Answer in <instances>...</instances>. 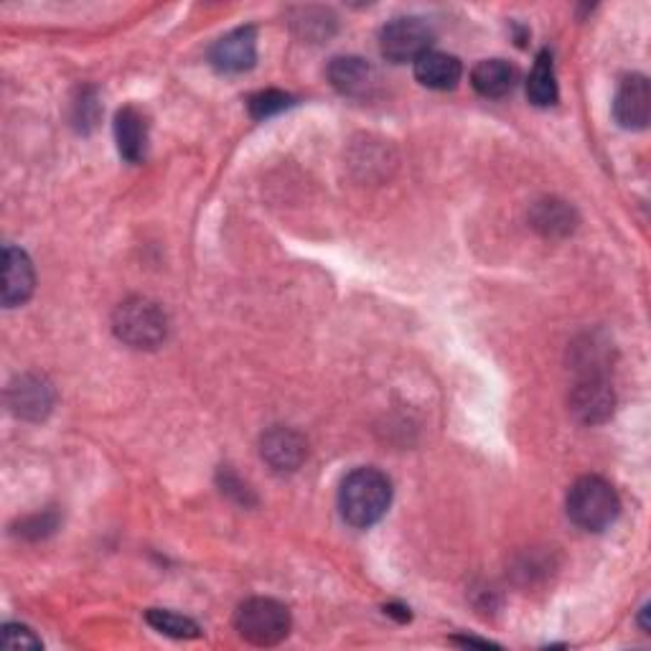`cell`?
<instances>
[{"instance_id":"cell-1","label":"cell","mask_w":651,"mask_h":651,"mask_svg":"<svg viewBox=\"0 0 651 651\" xmlns=\"http://www.w3.org/2000/svg\"><path fill=\"white\" fill-rule=\"evenodd\" d=\"M392 504V483L380 469L362 465L354 469L341 481L339 489V509L357 530H367L380 522Z\"/></svg>"},{"instance_id":"cell-2","label":"cell","mask_w":651,"mask_h":651,"mask_svg":"<svg viewBox=\"0 0 651 651\" xmlns=\"http://www.w3.org/2000/svg\"><path fill=\"white\" fill-rule=\"evenodd\" d=\"M621 501L615 489L601 477L578 479L568 491V517L580 530L603 532L619 519Z\"/></svg>"},{"instance_id":"cell-3","label":"cell","mask_w":651,"mask_h":651,"mask_svg":"<svg viewBox=\"0 0 651 651\" xmlns=\"http://www.w3.org/2000/svg\"><path fill=\"white\" fill-rule=\"evenodd\" d=\"M112 331L128 347L156 349L166 341L169 319H166L163 308H158V303L148 301V298H128L116 308Z\"/></svg>"},{"instance_id":"cell-4","label":"cell","mask_w":651,"mask_h":651,"mask_svg":"<svg viewBox=\"0 0 651 651\" xmlns=\"http://www.w3.org/2000/svg\"><path fill=\"white\" fill-rule=\"evenodd\" d=\"M234 627L254 647H278L290 633V611L276 598H250L237 609Z\"/></svg>"},{"instance_id":"cell-5","label":"cell","mask_w":651,"mask_h":651,"mask_svg":"<svg viewBox=\"0 0 651 651\" xmlns=\"http://www.w3.org/2000/svg\"><path fill=\"white\" fill-rule=\"evenodd\" d=\"M435 41V33L430 29L428 21L418 19V16H404V19H394L380 33V51L387 61L392 64H404V61H415L430 51Z\"/></svg>"},{"instance_id":"cell-6","label":"cell","mask_w":651,"mask_h":651,"mask_svg":"<svg viewBox=\"0 0 651 651\" xmlns=\"http://www.w3.org/2000/svg\"><path fill=\"white\" fill-rule=\"evenodd\" d=\"M613 404L615 398L609 380L601 372H593V369H588L570 392V410L585 425H598V422L609 420L613 415Z\"/></svg>"},{"instance_id":"cell-7","label":"cell","mask_w":651,"mask_h":651,"mask_svg":"<svg viewBox=\"0 0 651 651\" xmlns=\"http://www.w3.org/2000/svg\"><path fill=\"white\" fill-rule=\"evenodd\" d=\"M651 90L644 74H631L619 84L613 100V118L627 130H644L649 126Z\"/></svg>"},{"instance_id":"cell-8","label":"cell","mask_w":651,"mask_h":651,"mask_svg":"<svg viewBox=\"0 0 651 651\" xmlns=\"http://www.w3.org/2000/svg\"><path fill=\"white\" fill-rule=\"evenodd\" d=\"M254 59H258V37L252 26L227 33L211 49V64L224 74L248 72L254 67Z\"/></svg>"},{"instance_id":"cell-9","label":"cell","mask_w":651,"mask_h":651,"mask_svg":"<svg viewBox=\"0 0 651 651\" xmlns=\"http://www.w3.org/2000/svg\"><path fill=\"white\" fill-rule=\"evenodd\" d=\"M260 453L272 471L293 473L306 461V441L290 428H270L260 441Z\"/></svg>"},{"instance_id":"cell-10","label":"cell","mask_w":651,"mask_h":651,"mask_svg":"<svg viewBox=\"0 0 651 651\" xmlns=\"http://www.w3.org/2000/svg\"><path fill=\"white\" fill-rule=\"evenodd\" d=\"M37 286L29 254L19 248L3 250V306L16 308L26 303Z\"/></svg>"},{"instance_id":"cell-11","label":"cell","mask_w":651,"mask_h":651,"mask_svg":"<svg viewBox=\"0 0 651 651\" xmlns=\"http://www.w3.org/2000/svg\"><path fill=\"white\" fill-rule=\"evenodd\" d=\"M8 402H11V410L19 418L41 420L51 410L54 394H51V387L41 377L23 374L8 390Z\"/></svg>"},{"instance_id":"cell-12","label":"cell","mask_w":651,"mask_h":651,"mask_svg":"<svg viewBox=\"0 0 651 651\" xmlns=\"http://www.w3.org/2000/svg\"><path fill=\"white\" fill-rule=\"evenodd\" d=\"M329 79L341 94L369 97L377 87V72L359 57H339L331 61Z\"/></svg>"},{"instance_id":"cell-13","label":"cell","mask_w":651,"mask_h":651,"mask_svg":"<svg viewBox=\"0 0 651 651\" xmlns=\"http://www.w3.org/2000/svg\"><path fill=\"white\" fill-rule=\"evenodd\" d=\"M461 61L445 51L430 49L415 61V79L428 90H453L461 82Z\"/></svg>"},{"instance_id":"cell-14","label":"cell","mask_w":651,"mask_h":651,"mask_svg":"<svg viewBox=\"0 0 651 651\" xmlns=\"http://www.w3.org/2000/svg\"><path fill=\"white\" fill-rule=\"evenodd\" d=\"M517 67H512L504 59H483L471 72L473 90L481 97H489V100L507 97L517 87Z\"/></svg>"},{"instance_id":"cell-15","label":"cell","mask_w":651,"mask_h":651,"mask_svg":"<svg viewBox=\"0 0 651 651\" xmlns=\"http://www.w3.org/2000/svg\"><path fill=\"white\" fill-rule=\"evenodd\" d=\"M116 140L120 156L130 163H138L146 156L148 146V122L143 112L136 108H122L116 116Z\"/></svg>"},{"instance_id":"cell-16","label":"cell","mask_w":651,"mask_h":651,"mask_svg":"<svg viewBox=\"0 0 651 651\" xmlns=\"http://www.w3.org/2000/svg\"><path fill=\"white\" fill-rule=\"evenodd\" d=\"M532 227L544 237H565L575 230L578 217L573 207L560 199H542L532 209Z\"/></svg>"},{"instance_id":"cell-17","label":"cell","mask_w":651,"mask_h":651,"mask_svg":"<svg viewBox=\"0 0 651 651\" xmlns=\"http://www.w3.org/2000/svg\"><path fill=\"white\" fill-rule=\"evenodd\" d=\"M527 97L537 108H550L558 102V77L550 51H540L537 57L530 79H527Z\"/></svg>"},{"instance_id":"cell-18","label":"cell","mask_w":651,"mask_h":651,"mask_svg":"<svg viewBox=\"0 0 651 651\" xmlns=\"http://www.w3.org/2000/svg\"><path fill=\"white\" fill-rule=\"evenodd\" d=\"M146 621L151 623L156 631L166 633V637L173 639H197L201 629L197 621L187 619V615L176 613V611H166V609H151L146 613Z\"/></svg>"},{"instance_id":"cell-19","label":"cell","mask_w":651,"mask_h":651,"mask_svg":"<svg viewBox=\"0 0 651 651\" xmlns=\"http://www.w3.org/2000/svg\"><path fill=\"white\" fill-rule=\"evenodd\" d=\"M290 104H293V97L280 92V90H266V92H258L252 94L248 100V108H250V116L254 120H266L278 116V112L288 110Z\"/></svg>"},{"instance_id":"cell-20","label":"cell","mask_w":651,"mask_h":651,"mask_svg":"<svg viewBox=\"0 0 651 651\" xmlns=\"http://www.w3.org/2000/svg\"><path fill=\"white\" fill-rule=\"evenodd\" d=\"M3 647L6 649H41V639L29 627L21 623H6L3 627Z\"/></svg>"},{"instance_id":"cell-21","label":"cell","mask_w":651,"mask_h":651,"mask_svg":"<svg viewBox=\"0 0 651 651\" xmlns=\"http://www.w3.org/2000/svg\"><path fill=\"white\" fill-rule=\"evenodd\" d=\"M222 487H224L227 494H237V499H240L242 504H244V501H248V494H250L248 487H242V483L237 481V479L232 477V473H227V479L222 481Z\"/></svg>"},{"instance_id":"cell-22","label":"cell","mask_w":651,"mask_h":651,"mask_svg":"<svg viewBox=\"0 0 651 651\" xmlns=\"http://www.w3.org/2000/svg\"><path fill=\"white\" fill-rule=\"evenodd\" d=\"M384 611H387V613H390V615H398V619H400V621H410V611H408V609H404V605H387V609H384Z\"/></svg>"},{"instance_id":"cell-23","label":"cell","mask_w":651,"mask_h":651,"mask_svg":"<svg viewBox=\"0 0 651 651\" xmlns=\"http://www.w3.org/2000/svg\"><path fill=\"white\" fill-rule=\"evenodd\" d=\"M455 644H463V647H481V649H491L494 644H489V641H479V639H453Z\"/></svg>"},{"instance_id":"cell-24","label":"cell","mask_w":651,"mask_h":651,"mask_svg":"<svg viewBox=\"0 0 651 651\" xmlns=\"http://www.w3.org/2000/svg\"><path fill=\"white\" fill-rule=\"evenodd\" d=\"M639 623H641V629H644L647 633H649V603L644 605V609H641V619H639Z\"/></svg>"}]
</instances>
